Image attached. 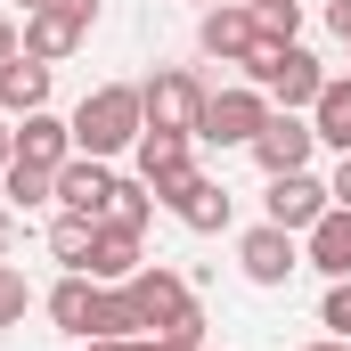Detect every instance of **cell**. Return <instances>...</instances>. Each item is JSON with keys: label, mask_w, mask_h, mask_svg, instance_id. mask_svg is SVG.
I'll return each instance as SVG.
<instances>
[{"label": "cell", "mask_w": 351, "mask_h": 351, "mask_svg": "<svg viewBox=\"0 0 351 351\" xmlns=\"http://www.w3.org/2000/svg\"><path fill=\"white\" fill-rule=\"evenodd\" d=\"M49 90H58V66H41V58H25V49H16V58L0 66V114H8V123H25V114H41V106H49Z\"/></svg>", "instance_id": "7c38bea8"}, {"label": "cell", "mask_w": 351, "mask_h": 351, "mask_svg": "<svg viewBox=\"0 0 351 351\" xmlns=\"http://www.w3.org/2000/svg\"><path fill=\"white\" fill-rule=\"evenodd\" d=\"M90 245H98V221H82V213H58L49 221V254L66 269H90Z\"/></svg>", "instance_id": "603a6c76"}, {"label": "cell", "mask_w": 351, "mask_h": 351, "mask_svg": "<svg viewBox=\"0 0 351 351\" xmlns=\"http://www.w3.org/2000/svg\"><path fill=\"white\" fill-rule=\"evenodd\" d=\"M302 262L319 269V278H351V204H327L302 229Z\"/></svg>", "instance_id": "4fadbf2b"}, {"label": "cell", "mask_w": 351, "mask_h": 351, "mask_svg": "<svg viewBox=\"0 0 351 351\" xmlns=\"http://www.w3.org/2000/svg\"><path fill=\"white\" fill-rule=\"evenodd\" d=\"M16 49H25V25H16V16H0V66H8Z\"/></svg>", "instance_id": "4316f807"}, {"label": "cell", "mask_w": 351, "mask_h": 351, "mask_svg": "<svg viewBox=\"0 0 351 351\" xmlns=\"http://www.w3.org/2000/svg\"><path fill=\"white\" fill-rule=\"evenodd\" d=\"M245 156L262 164V180H278V172H311V156H319V131H311V114H286V106H278Z\"/></svg>", "instance_id": "52a82bcc"}, {"label": "cell", "mask_w": 351, "mask_h": 351, "mask_svg": "<svg viewBox=\"0 0 351 351\" xmlns=\"http://www.w3.org/2000/svg\"><path fill=\"white\" fill-rule=\"evenodd\" d=\"M139 229H114V221H98V245H90V269L82 278H98V286H123V278H139Z\"/></svg>", "instance_id": "e0dca14e"}, {"label": "cell", "mask_w": 351, "mask_h": 351, "mask_svg": "<svg viewBox=\"0 0 351 351\" xmlns=\"http://www.w3.org/2000/svg\"><path fill=\"white\" fill-rule=\"evenodd\" d=\"M16 8H49V0H16Z\"/></svg>", "instance_id": "e575fe53"}, {"label": "cell", "mask_w": 351, "mask_h": 351, "mask_svg": "<svg viewBox=\"0 0 351 351\" xmlns=\"http://www.w3.org/2000/svg\"><path fill=\"white\" fill-rule=\"evenodd\" d=\"M8 164H16V123L0 114V172H8Z\"/></svg>", "instance_id": "4dcf8cb0"}, {"label": "cell", "mask_w": 351, "mask_h": 351, "mask_svg": "<svg viewBox=\"0 0 351 351\" xmlns=\"http://www.w3.org/2000/svg\"><path fill=\"white\" fill-rule=\"evenodd\" d=\"M269 114H278V106H269V90L229 82V90H213V98H204V114H196V139H204V147H254Z\"/></svg>", "instance_id": "277c9868"}, {"label": "cell", "mask_w": 351, "mask_h": 351, "mask_svg": "<svg viewBox=\"0 0 351 351\" xmlns=\"http://www.w3.org/2000/svg\"><path fill=\"white\" fill-rule=\"evenodd\" d=\"M98 221H114V229H139V237H147V221H156V188L114 172V196H106V213H98Z\"/></svg>", "instance_id": "7402d4cb"}, {"label": "cell", "mask_w": 351, "mask_h": 351, "mask_svg": "<svg viewBox=\"0 0 351 351\" xmlns=\"http://www.w3.org/2000/svg\"><path fill=\"white\" fill-rule=\"evenodd\" d=\"M131 286V302H139V327L147 335H204V311H196V286L180 278V269L147 262L139 278H123Z\"/></svg>", "instance_id": "3957f363"}, {"label": "cell", "mask_w": 351, "mask_h": 351, "mask_svg": "<svg viewBox=\"0 0 351 351\" xmlns=\"http://www.w3.org/2000/svg\"><path fill=\"white\" fill-rule=\"evenodd\" d=\"M262 41H302V0H245Z\"/></svg>", "instance_id": "cb8c5ba5"}, {"label": "cell", "mask_w": 351, "mask_h": 351, "mask_svg": "<svg viewBox=\"0 0 351 351\" xmlns=\"http://www.w3.org/2000/svg\"><path fill=\"white\" fill-rule=\"evenodd\" d=\"M327 25H335V41H351V0H327Z\"/></svg>", "instance_id": "f1b7e54d"}, {"label": "cell", "mask_w": 351, "mask_h": 351, "mask_svg": "<svg viewBox=\"0 0 351 351\" xmlns=\"http://www.w3.org/2000/svg\"><path fill=\"white\" fill-rule=\"evenodd\" d=\"M82 41H90V25H74L66 8H25V58L58 66V58H74Z\"/></svg>", "instance_id": "2e32d148"}, {"label": "cell", "mask_w": 351, "mask_h": 351, "mask_svg": "<svg viewBox=\"0 0 351 351\" xmlns=\"http://www.w3.org/2000/svg\"><path fill=\"white\" fill-rule=\"evenodd\" d=\"M90 302H98V278H82V269H66V278L49 286V319H58L74 343L90 335Z\"/></svg>", "instance_id": "ffe728a7"}, {"label": "cell", "mask_w": 351, "mask_h": 351, "mask_svg": "<svg viewBox=\"0 0 351 351\" xmlns=\"http://www.w3.org/2000/svg\"><path fill=\"white\" fill-rule=\"evenodd\" d=\"M106 196H114V164H98V156L58 164V213H82V221H98V213H106Z\"/></svg>", "instance_id": "5bb4252c"}, {"label": "cell", "mask_w": 351, "mask_h": 351, "mask_svg": "<svg viewBox=\"0 0 351 351\" xmlns=\"http://www.w3.org/2000/svg\"><path fill=\"white\" fill-rule=\"evenodd\" d=\"M16 156H25V164H41V172L74 164V123H66V114H49V106H41V114H25V123H16Z\"/></svg>", "instance_id": "9a60e30c"}, {"label": "cell", "mask_w": 351, "mask_h": 351, "mask_svg": "<svg viewBox=\"0 0 351 351\" xmlns=\"http://www.w3.org/2000/svg\"><path fill=\"white\" fill-rule=\"evenodd\" d=\"M49 8H66L74 25H98V0H49Z\"/></svg>", "instance_id": "83f0119b"}, {"label": "cell", "mask_w": 351, "mask_h": 351, "mask_svg": "<svg viewBox=\"0 0 351 351\" xmlns=\"http://www.w3.org/2000/svg\"><path fill=\"white\" fill-rule=\"evenodd\" d=\"M82 351H123V343H98V335H90V343H82Z\"/></svg>", "instance_id": "836d02e7"}, {"label": "cell", "mask_w": 351, "mask_h": 351, "mask_svg": "<svg viewBox=\"0 0 351 351\" xmlns=\"http://www.w3.org/2000/svg\"><path fill=\"white\" fill-rule=\"evenodd\" d=\"M245 82L269 90V106H286V114H311V98L327 90V66H319L302 41H254V58H245Z\"/></svg>", "instance_id": "7a4b0ae2"}, {"label": "cell", "mask_w": 351, "mask_h": 351, "mask_svg": "<svg viewBox=\"0 0 351 351\" xmlns=\"http://www.w3.org/2000/svg\"><path fill=\"white\" fill-rule=\"evenodd\" d=\"M196 8H213V0H196Z\"/></svg>", "instance_id": "d590c367"}, {"label": "cell", "mask_w": 351, "mask_h": 351, "mask_svg": "<svg viewBox=\"0 0 351 351\" xmlns=\"http://www.w3.org/2000/svg\"><path fill=\"white\" fill-rule=\"evenodd\" d=\"M327 188H335V204H351V156L335 164V180H327Z\"/></svg>", "instance_id": "1f68e13d"}, {"label": "cell", "mask_w": 351, "mask_h": 351, "mask_svg": "<svg viewBox=\"0 0 351 351\" xmlns=\"http://www.w3.org/2000/svg\"><path fill=\"white\" fill-rule=\"evenodd\" d=\"M204 351H213V343H204Z\"/></svg>", "instance_id": "8d00e7d4"}, {"label": "cell", "mask_w": 351, "mask_h": 351, "mask_svg": "<svg viewBox=\"0 0 351 351\" xmlns=\"http://www.w3.org/2000/svg\"><path fill=\"white\" fill-rule=\"evenodd\" d=\"M204 98H213V90L196 82L188 66H156V74L139 82V106H147V131H188V139H196V114H204Z\"/></svg>", "instance_id": "5b68a950"}, {"label": "cell", "mask_w": 351, "mask_h": 351, "mask_svg": "<svg viewBox=\"0 0 351 351\" xmlns=\"http://www.w3.org/2000/svg\"><path fill=\"white\" fill-rule=\"evenodd\" d=\"M302 351H351V343H343V335H319V343H302Z\"/></svg>", "instance_id": "d6a6232c"}, {"label": "cell", "mask_w": 351, "mask_h": 351, "mask_svg": "<svg viewBox=\"0 0 351 351\" xmlns=\"http://www.w3.org/2000/svg\"><path fill=\"white\" fill-rule=\"evenodd\" d=\"M311 131H319V147L351 156V74H327V90L311 98Z\"/></svg>", "instance_id": "ac0fdd59"}, {"label": "cell", "mask_w": 351, "mask_h": 351, "mask_svg": "<svg viewBox=\"0 0 351 351\" xmlns=\"http://www.w3.org/2000/svg\"><path fill=\"white\" fill-rule=\"evenodd\" d=\"M237 269H245L254 286H286V278L302 269V237H294V229H278V221H262V229H245V237H237Z\"/></svg>", "instance_id": "ba28073f"}, {"label": "cell", "mask_w": 351, "mask_h": 351, "mask_svg": "<svg viewBox=\"0 0 351 351\" xmlns=\"http://www.w3.org/2000/svg\"><path fill=\"white\" fill-rule=\"evenodd\" d=\"M343 49H351V41H343Z\"/></svg>", "instance_id": "74e56055"}, {"label": "cell", "mask_w": 351, "mask_h": 351, "mask_svg": "<svg viewBox=\"0 0 351 351\" xmlns=\"http://www.w3.org/2000/svg\"><path fill=\"white\" fill-rule=\"evenodd\" d=\"M196 172V139L188 131H139V147H131V180H147L156 196L172 188V180Z\"/></svg>", "instance_id": "8fae6325"}, {"label": "cell", "mask_w": 351, "mask_h": 351, "mask_svg": "<svg viewBox=\"0 0 351 351\" xmlns=\"http://www.w3.org/2000/svg\"><path fill=\"white\" fill-rule=\"evenodd\" d=\"M254 41H262V33H254V8H245V0H213V8L196 16V49L221 58V66H245Z\"/></svg>", "instance_id": "30bf717a"}, {"label": "cell", "mask_w": 351, "mask_h": 351, "mask_svg": "<svg viewBox=\"0 0 351 351\" xmlns=\"http://www.w3.org/2000/svg\"><path fill=\"white\" fill-rule=\"evenodd\" d=\"M319 327L351 343V278H327V302H319Z\"/></svg>", "instance_id": "d4e9b609"}, {"label": "cell", "mask_w": 351, "mask_h": 351, "mask_svg": "<svg viewBox=\"0 0 351 351\" xmlns=\"http://www.w3.org/2000/svg\"><path fill=\"white\" fill-rule=\"evenodd\" d=\"M25 311H33V286H25V269H8V262H0V327H16Z\"/></svg>", "instance_id": "484cf974"}, {"label": "cell", "mask_w": 351, "mask_h": 351, "mask_svg": "<svg viewBox=\"0 0 351 351\" xmlns=\"http://www.w3.org/2000/svg\"><path fill=\"white\" fill-rule=\"evenodd\" d=\"M8 254H16V213L0 204V262H8Z\"/></svg>", "instance_id": "f546056e"}, {"label": "cell", "mask_w": 351, "mask_h": 351, "mask_svg": "<svg viewBox=\"0 0 351 351\" xmlns=\"http://www.w3.org/2000/svg\"><path fill=\"white\" fill-rule=\"evenodd\" d=\"M156 204L172 213L180 229H196V237H221V229H229V213H237V196H229V188H221L213 172H188V180H172V188H164Z\"/></svg>", "instance_id": "8992f818"}, {"label": "cell", "mask_w": 351, "mask_h": 351, "mask_svg": "<svg viewBox=\"0 0 351 351\" xmlns=\"http://www.w3.org/2000/svg\"><path fill=\"white\" fill-rule=\"evenodd\" d=\"M90 335H98V343H131V335H147L131 286H98V302H90ZM90 335H82V343H90Z\"/></svg>", "instance_id": "d6986e66"}, {"label": "cell", "mask_w": 351, "mask_h": 351, "mask_svg": "<svg viewBox=\"0 0 351 351\" xmlns=\"http://www.w3.org/2000/svg\"><path fill=\"white\" fill-rule=\"evenodd\" d=\"M66 123H74V156H98V164L131 156V147H139V131H147L139 82H98V90H82V106H74Z\"/></svg>", "instance_id": "6da1fadb"}, {"label": "cell", "mask_w": 351, "mask_h": 351, "mask_svg": "<svg viewBox=\"0 0 351 351\" xmlns=\"http://www.w3.org/2000/svg\"><path fill=\"white\" fill-rule=\"evenodd\" d=\"M327 204H335V188H327L319 172H278V180H269V196H262V221H278V229L302 237Z\"/></svg>", "instance_id": "9c48e42d"}, {"label": "cell", "mask_w": 351, "mask_h": 351, "mask_svg": "<svg viewBox=\"0 0 351 351\" xmlns=\"http://www.w3.org/2000/svg\"><path fill=\"white\" fill-rule=\"evenodd\" d=\"M0 196H8V213H33V204H58V172H41V164H8L0 172Z\"/></svg>", "instance_id": "44dd1931"}]
</instances>
